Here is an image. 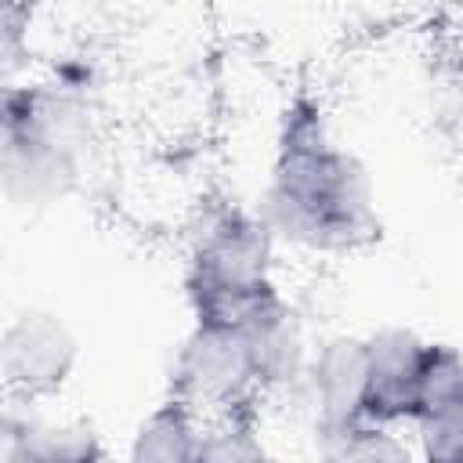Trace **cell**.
I'll use <instances>...</instances> for the list:
<instances>
[{
  "label": "cell",
  "mask_w": 463,
  "mask_h": 463,
  "mask_svg": "<svg viewBox=\"0 0 463 463\" xmlns=\"http://www.w3.org/2000/svg\"><path fill=\"white\" fill-rule=\"evenodd\" d=\"M257 213L275 239L315 253H354L380 235L369 170L333 137L322 105L307 94L286 105Z\"/></svg>",
  "instance_id": "6da1fadb"
},
{
  "label": "cell",
  "mask_w": 463,
  "mask_h": 463,
  "mask_svg": "<svg viewBox=\"0 0 463 463\" xmlns=\"http://www.w3.org/2000/svg\"><path fill=\"white\" fill-rule=\"evenodd\" d=\"M90 148L87 90L72 80L7 83L4 90V188L14 203L69 195Z\"/></svg>",
  "instance_id": "7a4b0ae2"
},
{
  "label": "cell",
  "mask_w": 463,
  "mask_h": 463,
  "mask_svg": "<svg viewBox=\"0 0 463 463\" xmlns=\"http://www.w3.org/2000/svg\"><path fill=\"white\" fill-rule=\"evenodd\" d=\"M275 235L257 210H217L188 257V307L195 326L246 329L286 297L275 282Z\"/></svg>",
  "instance_id": "3957f363"
},
{
  "label": "cell",
  "mask_w": 463,
  "mask_h": 463,
  "mask_svg": "<svg viewBox=\"0 0 463 463\" xmlns=\"http://www.w3.org/2000/svg\"><path fill=\"white\" fill-rule=\"evenodd\" d=\"M260 394L264 387L250 336L224 326H192L170 369V398L210 423L228 416H253V402Z\"/></svg>",
  "instance_id": "277c9868"
},
{
  "label": "cell",
  "mask_w": 463,
  "mask_h": 463,
  "mask_svg": "<svg viewBox=\"0 0 463 463\" xmlns=\"http://www.w3.org/2000/svg\"><path fill=\"white\" fill-rule=\"evenodd\" d=\"M76 365V340L51 311H22L0 340V376L14 402L33 405L58 394Z\"/></svg>",
  "instance_id": "5b68a950"
},
{
  "label": "cell",
  "mask_w": 463,
  "mask_h": 463,
  "mask_svg": "<svg viewBox=\"0 0 463 463\" xmlns=\"http://www.w3.org/2000/svg\"><path fill=\"white\" fill-rule=\"evenodd\" d=\"M434 340L412 329H380L365 336V420L376 427L412 423L434 362Z\"/></svg>",
  "instance_id": "8992f818"
},
{
  "label": "cell",
  "mask_w": 463,
  "mask_h": 463,
  "mask_svg": "<svg viewBox=\"0 0 463 463\" xmlns=\"http://www.w3.org/2000/svg\"><path fill=\"white\" fill-rule=\"evenodd\" d=\"M300 387L322 449L365 427V336L322 340L307 358Z\"/></svg>",
  "instance_id": "52a82bcc"
},
{
  "label": "cell",
  "mask_w": 463,
  "mask_h": 463,
  "mask_svg": "<svg viewBox=\"0 0 463 463\" xmlns=\"http://www.w3.org/2000/svg\"><path fill=\"white\" fill-rule=\"evenodd\" d=\"M409 427L416 430L420 463H463V354L456 347H434L423 398Z\"/></svg>",
  "instance_id": "ba28073f"
},
{
  "label": "cell",
  "mask_w": 463,
  "mask_h": 463,
  "mask_svg": "<svg viewBox=\"0 0 463 463\" xmlns=\"http://www.w3.org/2000/svg\"><path fill=\"white\" fill-rule=\"evenodd\" d=\"M203 420L177 398L159 402L134 430L127 463H195Z\"/></svg>",
  "instance_id": "9c48e42d"
},
{
  "label": "cell",
  "mask_w": 463,
  "mask_h": 463,
  "mask_svg": "<svg viewBox=\"0 0 463 463\" xmlns=\"http://www.w3.org/2000/svg\"><path fill=\"white\" fill-rule=\"evenodd\" d=\"M195 463H275L264 438L253 427V416H228L203 423Z\"/></svg>",
  "instance_id": "30bf717a"
},
{
  "label": "cell",
  "mask_w": 463,
  "mask_h": 463,
  "mask_svg": "<svg viewBox=\"0 0 463 463\" xmlns=\"http://www.w3.org/2000/svg\"><path fill=\"white\" fill-rule=\"evenodd\" d=\"M322 463H420V459L398 434H391V427L365 423L347 438L326 445Z\"/></svg>",
  "instance_id": "8fae6325"
}]
</instances>
